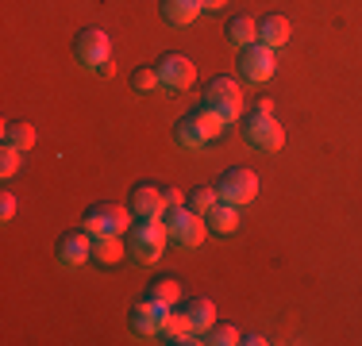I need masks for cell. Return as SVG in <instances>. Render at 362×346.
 I'll use <instances>...</instances> for the list:
<instances>
[{
    "instance_id": "cell-1",
    "label": "cell",
    "mask_w": 362,
    "mask_h": 346,
    "mask_svg": "<svg viewBox=\"0 0 362 346\" xmlns=\"http://www.w3.org/2000/svg\"><path fill=\"white\" fill-rule=\"evenodd\" d=\"M166 242H170L166 220H139L127 231V246H132V254L139 258V262H158Z\"/></svg>"
},
{
    "instance_id": "cell-2",
    "label": "cell",
    "mask_w": 362,
    "mask_h": 346,
    "mask_svg": "<svg viewBox=\"0 0 362 346\" xmlns=\"http://www.w3.org/2000/svg\"><path fill=\"white\" fill-rule=\"evenodd\" d=\"M132 220H135V212L127 204H93L89 212H85L81 227L89 231L93 239L97 235H127V231H132Z\"/></svg>"
},
{
    "instance_id": "cell-3",
    "label": "cell",
    "mask_w": 362,
    "mask_h": 346,
    "mask_svg": "<svg viewBox=\"0 0 362 346\" xmlns=\"http://www.w3.org/2000/svg\"><path fill=\"white\" fill-rule=\"evenodd\" d=\"M166 227H170V239H177V246H201L204 235H209V220L193 208H166Z\"/></svg>"
},
{
    "instance_id": "cell-4",
    "label": "cell",
    "mask_w": 362,
    "mask_h": 346,
    "mask_svg": "<svg viewBox=\"0 0 362 346\" xmlns=\"http://www.w3.org/2000/svg\"><path fill=\"white\" fill-rule=\"evenodd\" d=\"M108 54H112V42L100 28H81L74 39V58L85 69H97V73H108Z\"/></svg>"
},
{
    "instance_id": "cell-5",
    "label": "cell",
    "mask_w": 362,
    "mask_h": 346,
    "mask_svg": "<svg viewBox=\"0 0 362 346\" xmlns=\"http://www.w3.org/2000/svg\"><path fill=\"white\" fill-rule=\"evenodd\" d=\"M243 135H247V143H251L255 150H262V154H278L281 146H286L281 124L274 116H262V112H251V116L243 119Z\"/></svg>"
},
{
    "instance_id": "cell-6",
    "label": "cell",
    "mask_w": 362,
    "mask_h": 346,
    "mask_svg": "<svg viewBox=\"0 0 362 346\" xmlns=\"http://www.w3.org/2000/svg\"><path fill=\"white\" fill-rule=\"evenodd\" d=\"M216 189H220V201L243 208V204H251L255 196H258V173L247 169V166H231V169L220 173Z\"/></svg>"
},
{
    "instance_id": "cell-7",
    "label": "cell",
    "mask_w": 362,
    "mask_h": 346,
    "mask_svg": "<svg viewBox=\"0 0 362 346\" xmlns=\"http://www.w3.org/2000/svg\"><path fill=\"white\" fill-rule=\"evenodd\" d=\"M204 104H212L228 124H235L243 116V89H239L235 77H212L209 89H204Z\"/></svg>"
},
{
    "instance_id": "cell-8",
    "label": "cell",
    "mask_w": 362,
    "mask_h": 346,
    "mask_svg": "<svg viewBox=\"0 0 362 346\" xmlns=\"http://www.w3.org/2000/svg\"><path fill=\"white\" fill-rule=\"evenodd\" d=\"M239 69H243V77H247V81H255V85L270 81V77L278 73L274 47H266V42H251V47H243V54H239Z\"/></svg>"
},
{
    "instance_id": "cell-9",
    "label": "cell",
    "mask_w": 362,
    "mask_h": 346,
    "mask_svg": "<svg viewBox=\"0 0 362 346\" xmlns=\"http://www.w3.org/2000/svg\"><path fill=\"white\" fill-rule=\"evenodd\" d=\"M154 69H158V81L166 85V89H189V85L197 81V66L189 54H177V50H170V54H162L158 62H154Z\"/></svg>"
},
{
    "instance_id": "cell-10",
    "label": "cell",
    "mask_w": 362,
    "mask_h": 346,
    "mask_svg": "<svg viewBox=\"0 0 362 346\" xmlns=\"http://www.w3.org/2000/svg\"><path fill=\"white\" fill-rule=\"evenodd\" d=\"M127 208L135 212V220H162L166 215V201H162V189L151 185V181H139L132 189V201Z\"/></svg>"
},
{
    "instance_id": "cell-11",
    "label": "cell",
    "mask_w": 362,
    "mask_h": 346,
    "mask_svg": "<svg viewBox=\"0 0 362 346\" xmlns=\"http://www.w3.org/2000/svg\"><path fill=\"white\" fill-rule=\"evenodd\" d=\"M93 258V235L85 227H77V231H66L62 239H58V262L62 266H85Z\"/></svg>"
},
{
    "instance_id": "cell-12",
    "label": "cell",
    "mask_w": 362,
    "mask_h": 346,
    "mask_svg": "<svg viewBox=\"0 0 362 346\" xmlns=\"http://www.w3.org/2000/svg\"><path fill=\"white\" fill-rule=\"evenodd\" d=\"M158 331H162V339H166V342H197L193 339V323H189V311L185 308H170L166 311V316H162V323H158Z\"/></svg>"
},
{
    "instance_id": "cell-13",
    "label": "cell",
    "mask_w": 362,
    "mask_h": 346,
    "mask_svg": "<svg viewBox=\"0 0 362 346\" xmlns=\"http://www.w3.org/2000/svg\"><path fill=\"white\" fill-rule=\"evenodd\" d=\"M201 12H204V0H162V16H166V23H174V28L193 23Z\"/></svg>"
},
{
    "instance_id": "cell-14",
    "label": "cell",
    "mask_w": 362,
    "mask_h": 346,
    "mask_svg": "<svg viewBox=\"0 0 362 346\" xmlns=\"http://www.w3.org/2000/svg\"><path fill=\"white\" fill-rule=\"evenodd\" d=\"M185 311H189V323H193V331H197V335H209V331H212V323H216V304H212L209 297L189 300Z\"/></svg>"
},
{
    "instance_id": "cell-15",
    "label": "cell",
    "mask_w": 362,
    "mask_h": 346,
    "mask_svg": "<svg viewBox=\"0 0 362 346\" xmlns=\"http://www.w3.org/2000/svg\"><path fill=\"white\" fill-rule=\"evenodd\" d=\"M124 254H127L124 235H97L93 239V258H97L100 266H116Z\"/></svg>"
},
{
    "instance_id": "cell-16",
    "label": "cell",
    "mask_w": 362,
    "mask_h": 346,
    "mask_svg": "<svg viewBox=\"0 0 362 346\" xmlns=\"http://www.w3.org/2000/svg\"><path fill=\"white\" fill-rule=\"evenodd\" d=\"M258 42H266V47H286L289 42V20L286 16H266L262 23H258Z\"/></svg>"
},
{
    "instance_id": "cell-17",
    "label": "cell",
    "mask_w": 362,
    "mask_h": 346,
    "mask_svg": "<svg viewBox=\"0 0 362 346\" xmlns=\"http://www.w3.org/2000/svg\"><path fill=\"white\" fill-rule=\"evenodd\" d=\"M204 220H209V231H216V235H231V231L239 227V204L220 201L209 215H204Z\"/></svg>"
},
{
    "instance_id": "cell-18",
    "label": "cell",
    "mask_w": 362,
    "mask_h": 346,
    "mask_svg": "<svg viewBox=\"0 0 362 346\" xmlns=\"http://www.w3.org/2000/svg\"><path fill=\"white\" fill-rule=\"evenodd\" d=\"M4 146H16V150L28 154L31 146H35V127H31L28 119H8L4 124Z\"/></svg>"
},
{
    "instance_id": "cell-19",
    "label": "cell",
    "mask_w": 362,
    "mask_h": 346,
    "mask_svg": "<svg viewBox=\"0 0 362 346\" xmlns=\"http://www.w3.org/2000/svg\"><path fill=\"white\" fill-rule=\"evenodd\" d=\"M228 42L231 47H251V42H258V23L251 20V16H235V20L228 23Z\"/></svg>"
},
{
    "instance_id": "cell-20",
    "label": "cell",
    "mask_w": 362,
    "mask_h": 346,
    "mask_svg": "<svg viewBox=\"0 0 362 346\" xmlns=\"http://www.w3.org/2000/svg\"><path fill=\"white\" fill-rule=\"evenodd\" d=\"M193 116H197V124H201V131H204V138H209V143L228 131V119H223L220 112L212 108V104H201V108H197Z\"/></svg>"
},
{
    "instance_id": "cell-21",
    "label": "cell",
    "mask_w": 362,
    "mask_h": 346,
    "mask_svg": "<svg viewBox=\"0 0 362 346\" xmlns=\"http://www.w3.org/2000/svg\"><path fill=\"white\" fill-rule=\"evenodd\" d=\"M174 138L181 146H189V150H201L204 143H209V138H204V131H201V124H197V116L193 112H189L185 119H181V124L174 127Z\"/></svg>"
},
{
    "instance_id": "cell-22",
    "label": "cell",
    "mask_w": 362,
    "mask_h": 346,
    "mask_svg": "<svg viewBox=\"0 0 362 346\" xmlns=\"http://www.w3.org/2000/svg\"><path fill=\"white\" fill-rule=\"evenodd\" d=\"M132 331L139 335V339H154V335H162L158 331V316H151L143 304H135V311H132Z\"/></svg>"
},
{
    "instance_id": "cell-23",
    "label": "cell",
    "mask_w": 362,
    "mask_h": 346,
    "mask_svg": "<svg viewBox=\"0 0 362 346\" xmlns=\"http://www.w3.org/2000/svg\"><path fill=\"white\" fill-rule=\"evenodd\" d=\"M216 204H220V189L216 185H201V189H193V196H189V208L201 212V215H209Z\"/></svg>"
},
{
    "instance_id": "cell-24",
    "label": "cell",
    "mask_w": 362,
    "mask_h": 346,
    "mask_svg": "<svg viewBox=\"0 0 362 346\" xmlns=\"http://www.w3.org/2000/svg\"><path fill=\"white\" fill-rule=\"evenodd\" d=\"M151 297L166 300V304H177V300H181V285L174 281V277H158V281L151 285Z\"/></svg>"
},
{
    "instance_id": "cell-25",
    "label": "cell",
    "mask_w": 362,
    "mask_h": 346,
    "mask_svg": "<svg viewBox=\"0 0 362 346\" xmlns=\"http://www.w3.org/2000/svg\"><path fill=\"white\" fill-rule=\"evenodd\" d=\"M154 85H162V81H158V69H154V66H151V69L139 66V69L132 73V89H135V93H143V97L154 89Z\"/></svg>"
},
{
    "instance_id": "cell-26",
    "label": "cell",
    "mask_w": 362,
    "mask_h": 346,
    "mask_svg": "<svg viewBox=\"0 0 362 346\" xmlns=\"http://www.w3.org/2000/svg\"><path fill=\"white\" fill-rule=\"evenodd\" d=\"M20 162H23V150H16V146H4L0 150V177H16V169H20Z\"/></svg>"
},
{
    "instance_id": "cell-27",
    "label": "cell",
    "mask_w": 362,
    "mask_h": 346,
    "mask_svg": "<svg viewBox=\"0 0 362 346\" xmlns=\"http://www.w3.org/2000/svg\"><path fill=\"white\" fill-rule=\"evenodd\" d=\"M243 335L235 331V327H228V323H212V331H209V342L212 346H235Z\"/></svg>"
},
{
    "instance_id": "cell-28",
    "label": "cell",
    "mask_w": 362,
    "mask_h": 346,
    "mask_svg": "<svg viewBox=\"0 0 362 346\" xmlns=\"http://www.w3.org/2000/svg\"><path fill=\"white\" fill-rule=\"evenodd\" d=\"M12 215H16V196L0 193V220H12Z\"/></svg>"
},
{
    "instance_id": "cell-29",
    "label": "cell",
    "mask_w": 362,
    "mask_h": 346,
    "mask_svg": "<svg viewBox=\"0 0 362 346\" xmlns=\"http://www.w3.org/2000/svg\"><path fill=\"white\" fill-rule=\"evenodd\" d=\"M162 201H166V208H185V196H181V189H162Z\"/></svg>"
},
{
    "instance_id": "cell-30",
    "label": "cell",
    "mask_w": 362,
    "mask_h": 346,
    "mask_svg": "<svg viewBox=\"0 0 362 346\" xmlns=\"http://www.w3.org/2000/svg\"><path fill=\"white\" fill-rule=\"evenodd\" d=\"M255 112H262V116H274V100H270V97H258V100H255Z\"/></svg>"
},
{
    "instance_id": "cell-31",
    "label": "cell",
    "mask_w": 362,
    "mask_h": 346,
    "mask_svg": "<svg viewBox=\"0 0 362 346\" xmlns=\"http://www.w3.org/2000/svg\"><path fill=\"white\" fill-rule=\"evenodd\" d=\"M239 342H247V346H262L266 339H262V335H255V331H251V335H243V339H239Z\"/></svg>"
},
{
    "instance_id": "cell-32",
    "label": "cell",
    "mask_w": 362,
    "mask_h": 346,
    "mask_svg": "<svg viewBox=\"0 0 362 346\" xmlns=\"http://www.w3.org/2000/svg\"><path fill=\"white\" fill-rule=\"evenodd\" d=\"M228 4V0H204V8H209V12H216V8H223Z\"/></svg>"
}]
</instances>
